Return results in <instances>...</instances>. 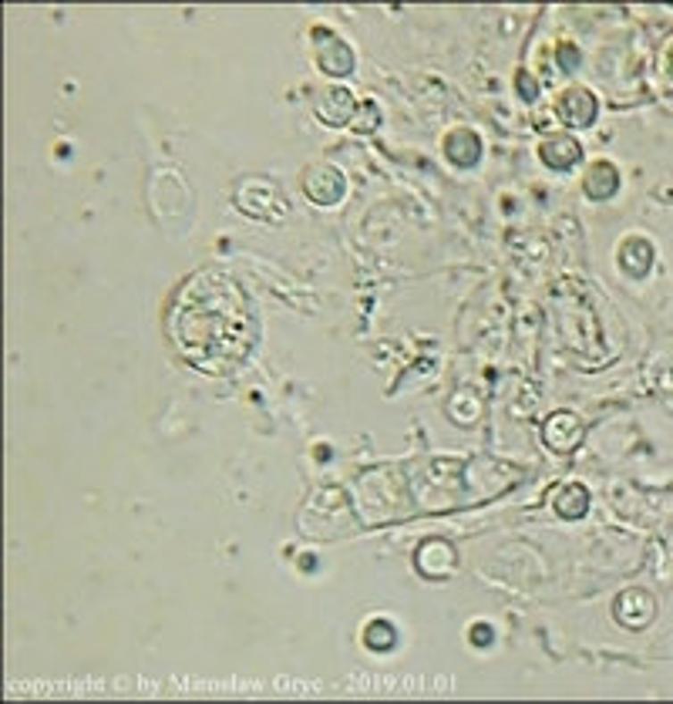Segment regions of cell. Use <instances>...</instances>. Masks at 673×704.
I'll return each instance as SVG.
<instances>
[{
  "label": "cell",
  "instance_id": "obj_1",
  "mask_svg": "<svg viewBox=\"0 0 673 704\" xmlns=\"http://www.w3.org/2000/svg\"><path fill=\"white\" fill-rule=\"evenodd\" d=\"M169 334L199 371L229 374L256 351L260 321L246 290L229 273L203 270L182 283L169 310Z\"/></svg>",
  "mask_w": 673,
  "mask_h": 704
},
{
  "label": "cell",
  "instance_id": "obj_2",
  "mask_svg": "<svg viewBox=\"0 0 673 704\" xmlns=\"http://www.w3.org/2000/svg\"><path fill=\"white\" fill-rule=\"evenodd\" d=\"M236 205L260 222H283L290 216V199L277 179L253 176L236 186Z\"/></svg>",
  "mask_w": 673,
  "mask_h": 704
},
{
  "label": "cell",
  "instance_id": "obj_3",
  "mask_svg": "<svg viewBox=\"0 0 673 704\" xmlns=\"http://www.w3.org/2000/svg\"><path fill=\"white\" fill-rule=\"evenodd\" d=\"M313 45H317V68L330 78H347L353 71V47L334 34L330 28H313Z\"/></svg>",
  "mask_w": 673,
  "mask_h": 704
},
{
  "label": "cell",
  "instance_id": "obj_4",
  "mask_svg": "<svg viewBox=\"0 0 673 704\" xmlns=\"http://www.w3.org/2000/svg\"><path fill=\"white\" fill-rule=\"evenodd\" d=\"M303 192H307L310 203L317 205H334L344 199L347 192V182H344V172L336 165H327V162H317L303 172Z\"/></svg>",
  "mask_w": 673,
  "mask_h": 704
},
{
  "label": "cell",
  "instance_id": "obj_5",
  "mask_svg": "<svg viewBox=\"0 0 673 704\" xmlns=\"http://www.w3.org/2000/svg\"><path fill=\"white\" fill-rule=\"evenodd\" d=\"M559 118L569 125V129H589L596 115H600V98L589 88H569L562 98H559Z\"/></svg>",
  "mask_w": 673,
  "mask_h": 704
},
{
  "label": "cell",
  "instance_id": "obj_6",
  "mask_svg": "<svg viewBox=\"0 0 673 704\" xmlns=\"http://www.w3.org/2000/svg\"><path fill=\"white\" fill-rule=\"evenodd\" d=\"M616 620L627 627V631H644L646 624L657 616V603L646 590H627L613 607Z\"/></svg>",
  "mask_w": 673,
  "mask_h": 704
},
{
  "label": "cell",
  "instance_id": "obj_7",
  "mask_svg": "<svg viewBox=\"0 0 673 704\" xmlns=\"http://www.w3.org/2000/svg\"><path fill=\"white\" fill-rule=\"evenodd\" d=\"M616 264L629 277H646V270L653 266V243L646 236H627L616 253Z\"/></svg>",
  "mask_w": 673,
  "mask_h": 704
},
{
  "label": "cell",
  "instance_id": "obj_8",
  "mask_svg": "<svg viewBox=\"0 0 673 704\" xmlns=\"http://www.w3.org/2000/svg\"><path fill=\"white\" fill-rule=\"evenodd\" d=\"M545 441H549V448H556V452L576 448V445L583 441V425H579V418H576L572 411H556V415L545 422Z\"/></svg>",
  "mask_w": 673,
  "mask_h": 704
},
{
  "label": "cell",
  "instance_id": "obj_9",
  "mask_svg": "<svg viewBox=\"0 0 673 704\" xmlns=\"http://www.w3.org/2000/svg\"><path fill=\"white\" fill-rule=\"evenodd\" d=\"M539 159L545 162L549 169L562 172V169H572L576 162L583 159V148H579L576 138H566V135H549V138L539 146Z\"/></svg>",
  "mask_w": 673,
  "mask_h": 704
},
{
  "label": "cell",
  "instance_id": "obj_10",
  "mask_svg": "<svg viewBox=\"0 0 673 704\" xmlns=\"http://www.w3.org/2000/svg\"><path fill=\"white\" fill-rule=\"evenodd\" d=\"M619 182H623V179H619V169H616L613 162L600 159V162H593V169L586 172L583 189L589 199H610V196L619 192Z\"/></svg>",
  "mask_w": 673,
  "mask_h": 704
},
{
  "label": "cell",
  "instance_id": "obj_11",
  "mask_svg": "<svg viewBox=\"0 0 673 704\" xmlns=\"http://www.w3.org/2000/svg\"><path fill=\"white\" fill-rule=\"evenodd\" d=\"M445 155H448L454 165L469 169V165H475V162L482 159V138L471 132V129H454V132L445 138Z\"/></svg>",
  "mask_w": 673,
  "mask_h": 704
},
{
  "label": "cell",
  "instance_id": "obj_12",
  "mask_svg": "<svg viewBox=\"0 0 673 704\" xmlns=\"http://www.w3.org/2000/svg\"><path fill=\"white\" fill-rule=\"evenodd\" d=\"M353 108H357V102H353L351 91L330 88L320 98V105H317V115H320V122H327V125H344V122H351Z\"/></svg>",
  "mask_w": 673,
  "mask_h": 704
},
{
  "label": "cell",
  "instance_id": "obj_13",
  "mask_svg": "<svg viewBox=\"0 0 673 704\" xmlns=\"http://www.w3.org/2000/svg\"><path fill=\"white\" fill-rule=\"evenodd\" d=\"M364 647L367 650H374V654H387V650H395L397 647V627L387 620V616H374V620H367Z\"/></svg>",
  "mask_w": 673,
  "mask_h": 704
},
{
  "label": "cell",
  "instance_id": "obj_14",
  "mask_svg": "<svg viewBox=\"0 0 673 704\" xmlns=\"http://www.w3.org/2000/svg\"><path fill=\"white\" fill-rule=\"evenodd\" d=\"M586 509H589V492H586V485L572 482L556 496V513L566 515V519H583Z\"/></svg>",
  "mask_w": 673,
  "mask_h": 704
},
{
  "label": "cell",
  "instance_id": "obj_15",
  "mask_svg": "<svg viewBox=\"0 0 673 704\" xmlns=\"http://www.w3.org/2000/svg\"><path fill=\"white\" fill-rule=\"evenodd\" d=\"M492 641H495V633H492V627L478 620V624L471 627V644H475V647H488V644H492Z\"/></svg>",
  "mask_w": 673,
  "mask_h": 704
},
{
  "label": "cell",
  "instance_id": "obj_16",
  "mask_svg": "<svg viewBox=\"0 0 673 704\" xmlns=\"http://www.w3.org/2000/svg\"><path fill=\"white\" fill-rule=\"evenodd\" d=\"M559 64H562L566 71H576V68H579V51L572 45H562L559 47Z\"/></svg>",
  "mask_w": 673,
  "mask_h": 704
},
{
  "label": "cell",
  "instance_id": "obj_17",
  "mask_svg": "<svg viewBox=\"0 0 673 704\" xmlns=\"http://www.w3.org/2000/svg\"><path fill=\"white\" fill-rule=\"evenodd\" d=\"M519 91H522V98H526V102H532V98H536V88H532V78H528L526 71L519 74Z\"/></svg>",
  "mask_w": 673,
  "mask_h": 704
},
{
  "label": "cell",
  "instance_id": "obj_18",
  "mask_svg": "<svg viewBox=\"0 0 673 704\" xmlns=\"http://www.w3.org/2000/svg\"><path fill=\"white\" fill-rule=\"evenodd\" d=\"M667 71L673 74V47H670V51H667Z\"/></svg>",
  "mask_w": 673,
  "mask_h": 704
}]
</instances>
